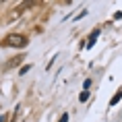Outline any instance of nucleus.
Segmentation results:
<instances>
[{"instance_id":"3","label":"nucleus","mask_w":122,"mask_h":122,"mask_svg":"<svg viewBox=\"0 0 122 122\" xmlns=\"http://www.w3.org/2000/svg\"><path fill=\"white\" fill-rule=\"evenodd\" d=\"M60 122H68V114H62V118H60Z\"/></svg>"},{"instance_id":"1","label":"nucleus","mask_w":122,"mask_h":122,"mask_svg":"<svg viewBox=\"0 0 122 122\" xmlns=\"http://www.w3.org/2000/svg\"><path fill=\"white\" fill-rule=\"evenodd\" d=\"M120 97H122V91H118V93H116V95L110 99V106H116V103L120 102Z\"/></svg>"},{"instance_id":"2","label":"nucleus","mask_w":122,"mask_h":122,"mask_svg":"<svg viewBox=\"0 0 122 122\" xmlns=\"http://www.w3.org/2000/svg\"><path fill=\"white\" fill-rule=\"evenodd\" d=\"M87 99H89V91H83L81 93V102H87Z\"/></svg>"}]
</instances>
